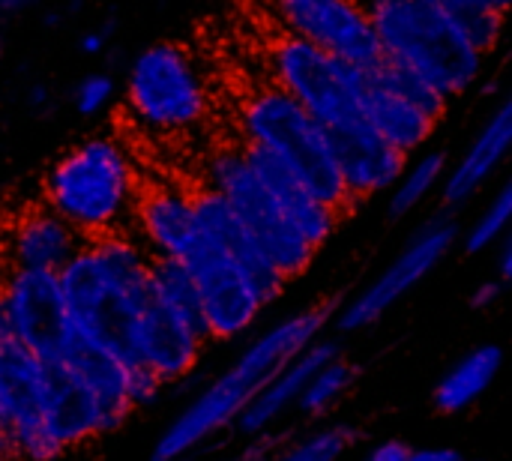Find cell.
Returning <instances> with one entry per match:
<instances>
[{"instance_id":"cell-1","label":"cell","mask_w":512,"mask_h":461,"mask_svg":"<svg viewBox=\"0 0 512 461\" xmlns=\"http://www.w3.org/2000/svg\"><path fill=\"white\" fill-rule=\"evenodd\" d=\"M333 303H315L300 312L285 315L261 336H255L246 351L210 381L159 435L150 461H186L204 444L234 429L237 417L252 405V399L309 345H315L333 321Z\"/></svg>"},{"instance_id":"cell-2","label":"cell","mask_w":512,"mask_h":461,"mask_svg":"<svg viewBox=\"0 0 512 461\" xmlns=\"http://www.w3.org/2000/svg\"><path fill=\"white\" fill-rule=\"evenodd\" d=\"M150 267L153 258L141 240L120 231L84 240L57 273L72 330L126 366L135 363V339L156 300Z\"/></svg>"},{"instance_id":"cell-3","label":"cell","mask_w":512,"mask_h":461,"mask_svg":"<svg viewBox=\"0 0 512 461\" xmlns=\"http://www.w3.org/2000/svg\"><path fill=\"white\" fill-rule=\"evenodd\" d=\"M45 207L57 213L81 240H96L132 228L141 195L129 150L96 135L63 153L45 177Z\"/></svg>"},{"instance_id":"cell-4","label":"cell","mask_w":512,"mask_h":461,"mask_svg":"<svg viewBox=\"0 0 512 461\" xmlns=\"http://www.w3.org/2000/svg\"><path fill=\"white\" fill-rule=\"evenodd\" d=\"M381 54L420 78H426L441 96L456 99L468 93L483 69L486 57L468 45L438 0H360Z\"/></svg>"},{"instance_id":"cell-5","label":"cell","mask_w":512,"mask_h":461,"mask_svg":"<svg viewBox=\"0 0 512 461\" xmlns=\"http://www.w3.org/2000/svg\"><path fill=\"white\" fill-rule=\"evenodd\" d=\"M240 132H243L246 147H255L273 156L282 168H288L303 183V189L315 201L330 207L336 216L354 207L339 177L324 126L309 111H303L288 93H282L276 84L255 90L243 102Z\"/></svg>"},{"instance_id":"cell-6","label":"cell","mask_w":512,"mask_h":461,"mask_svg":"<svg viewBox=\"0 0 512 461\" xmlns=\"http://www.w3.org/2000/svg\"><path fill=\"white\" fill-rule=\"evenodd\" d=\"M207 189H213L234 210L246 234L285 282L309 270L315 249L303 240V234L288 222L282 207L255 177L243 147H219L207 159Z\"/></svg>"},{"instance_id":"cell-7","label":"cell","mask_w":512,"mask_h":461,"mask_svg":"<svg viewBox=\"0 0 512 461\" xmlns=\"http://www.w3.org/2000/svg\"><path fill=\"white\" fill-rule=\"evenodd\" d=\"M126 102L153 132H183L204 120L207 87L192 57L174 42H153L126 72Z\"/></svg>"},{"instance_id":"cell-8","label":"cell","mask_w":512,"mask_h":461,"mask_svg":"<svg viewBox=\"0 0 512 461\" xmlns=\"http://www.w3.org/2000/svg\"><path fill=\"white\" fill-rule=\"evenodd\" d=\"M273 84L309 111L324 132H336L363 120L360 90L363 69L288 36L273 45Z\"/></svg>"},{"instance_id":"cell-9","label":"cell","mask_w":512,"mask_h":461,"mask_svg":"<svg viewBox=\"0 0 512 461\" xmlns=\"http://www.w3.org/2000/svg\"><path fill=\"white\" fill-rule=\"evenodd\" d=\"M180 264L195 282L207 342H231L249 333L267 309L243 267L201 228Z\"/></svg>"},{"instance_id":"cell-10","label":"cell","mask_w":512,"mask_h":461,"mask_svg":"<svg viewBox=\"0 0 512 461\" xmlns=\"http://www.w3.org/2000/svg\"><path fill=\"white\" fill-rule=\"evenodd\" d=\"M3 333L42 363H60L75 330L54 273L6 270L0 279Z\"/></svg>"},{"instance_id":"cell-11","label":"cell","mask_w":512,"mask_h":461,"mask_svg":"<svg viewBox=\"0 0 512 461\" xmlns=\"http://www.w3.org/2000/svg\"><path fill=\"white\" fill-rule=\"evenodd\" d=\"M459 222L453 219V213H435L432 219H426L414 237L405 243V249L396 255L393 264H387L381 270L378 279H372L339 315V327L345 333H357L366 330L372 324H378L405 294H411L459 243Z\"/></svg>"},{"instance_id":"cell-12","label":"cell","mask_w":512,"mask_h":461,"mask_svg":"<svg viewBox=\"0 0 512 461\" xmlns=\"http://www.w3.org/2000/svg\"><path fill=\"white\" fill-rule=\"evenodd\" d=\"M288 30L357 69H372L384 54L360 0H273Z\"/></svg>"},{"instance_id":"cell-13","label":"cell","mask_w":512,"mask_h":461,"mask_svg":"<svg viewBox=\"0 0 512 461\" xmlns=\"http://www.w3.org/2000/svg\"><path fill=\"white\" fill-rule=\"evenodd\" d=\"M105 402L66 366L45 363V387H42V408H39V429L51 459L84 447L114 429H120Z\"/></svg>"},{"instance_id":"cell-14","label":"cell","mask_w":512,"mask_h":461,"mask_svg":"<svg viewBox=\"0 0 512 461\" xmlns=\"http://www.w3.org/2000/svg\"><path fill=\"white\" fill-rule=\"evenodd\" d=\"M327 138H330V150H333L339 177L354 204L363 198L390 192L408 165V156H402L387 141H381L366 120L336 129V132H327Z\"/></svg>"},{"instance_id":"cell-15","label":"cell","mask_w":512,"mask_h":461,"mask_svg":"<svg viewBox=\"0 0 512 461\" xmlns=\"http://www.w3.org/2000/svg\"><path fill=\"white\" fill-rule=\"evenodd\" d=\"M512 144V102L501 99L498 108L486 117L480 132L471 138L468 150L459 156L453 168H447L441 183V201L447 213L471 204L486 183L495 177V171L504 165Z\"/></svg>"},{"instance_id":"cell-16","label":"cell","mask_w":512,"mask_h":461,"mask_svg":"<svg viewBox=\"0 0 512 461\" xmlns=\"http://www.w3.org/2000/svg\"><path fill=\"white\" fill-rule=\"evenodd\" d=\"M132 228L150 258L180 261L198 234L192 192L180 186H153L138 195Z\"/></svg>"},{"instance_id":"cell-17","label":"cell","mask_w":512,"mask_h":461,"mask_svg":"<svg viewBox=\"0 0 512 461\" xmlns=\"http://www.w3.org/2000/svg\"><path fill=\"white\" fill-rule=\"evenodd\" d=\"M192 201H195V219H198V228L216 240L240 267L243 273L249 276V282L255 285V291L261 294L264 306L276 303L285 291V279L273 270V264L264 258V252L255 246V240L246 234V228L240 225V219L234 216V210L213 192V189H195L192 192Z\"/></svg>"},{"instance_id":"cell-18","label":"cell","mask_w":512,"mask_h":461,"mask_svg":"<svg viewBox=\"0 0 512 461\" xmlns=\"http://www.w3.org/2000/svg\"><path fill=\"white\" fill-rule=\"evenodd\" d=\"M81 237L69 228L57 213L48 207L27 210L12 228L6 240V261L9 270H30V273H60L72 255L81 249Z\"/></svg>"},{"instance_id":"cell-19","label":"cell","mask_w":512,"mask_h":461,"mask_svg":"<svg viewBox=\"0 0 512 461\" xmlns=\"http://www.w3.org/2000/svg\"><path fill=\"white\" fill-rule=\"evenodd\" d=\"M336 354H339V345L330 342V339H318L315 345H309L297 360H291V363H288V366H285V369H282V372H279L255 399H252V405L237 417L234 429H237L243 438H249V441L270 435V429H273L288 411L297 408L300 393H303V387L309 384V378H312L324 363H330Z\"/></svg>"},{"instance_id":"cell-20","label":"cell","mask_w":512,"mask_h":461,"mask_svg":"<svg viewBox=\"0 0 512 461\" xmlns=\"http://www.w3.org/2000/svg\"><path fill=\"white\" fill-rule=\"evenodd\" d=\"M243 147V153H246V162L252 165V171H255V177L264 183V189L273 195V201L282 207V213L288 216V222L303 234V240L318 252L330 237H333V231H336V225H339V219L342 216H336L330 207H324L321 201H315L306 189H303V183L288 171V168H282L273 156H267L264 150H255V147H246V144H240Z\"/></svg>"},{"instance_id":"cell-21","label":"cell","mask_w":512,"mask_h":461,"mask_svg":"<svg viewBox=\"0 0 512 461\" xmlns=\"http://www.w3.org/2000/svg\"><path fill=\"white\" fill-rule=\"evenodd\" d=\"M360 108H363V120L375 129V135L408 159L420 153L438 129V120H432L402 96L390 93L366 69H363Z\"/></svg>"},{"instance_id":"cell-22","label":"cell","mask_w":512,"mask_h":461,"mask_svg":"<svg viewBox=\"0 0 512 461\" xmlns=\"http://www.w3.org/2000/svg\"><path fill=\"white\" fill-rule=\"evenodd\" d=\"M504 369L501 345H480L459 357L435 387V408L441 414H465L474 408L498 381Z\"/></svg>"},{"instance_id":"cell-23","label":"cell","mask_w":512,"mask_h":461,"mask_svg":"<svg viewBox=\"0 0 512 461\" xmlns=\"http://www.w3.org/2000/svg\"><path fill=\"white\" fill-rule=\"evenodd\" d=\"M444 174H447V153L444 150H426L414 162L408 159L405 171L399 174V180L390 189V201H387L390 216L405 219L417 207H423L426 198L444 183Z\"/></svg>"},{"instance_id":"cell-24","label":"cell","mask_w":512,"mask_h":461,"mask_svg":"<svg viewBox=\"0 0 512 461\" xmlns=\"http://www.w3.org/2000/svg\"><path fill=\"white\" fill-rule=\"evenodd\" d=\"M357 381V366L348 363L342 354H336L330 363H324L312 378L309 384L303 387L300 393V402H297V411L303 417H324L330 408L339 405V399L348 396V390L354 387Z\"/></svg>"},{"instance_id":"cell-25","label":"cell","mask_w":512,"mask_h":461,"mask_svg":"<svg viewBox=\"0 0 512 461\" xmlns=\"http://www.w3.org/2000/svg\"><path fill=\"white\" fill-rule=\"evenodd\" d=\"M378 84H384L390 93H396V96H402L405 102H411L414 108H420L423 114H429L432 120H438L441 123V117L447 114V105H450V99L447 96H441L426 78H420L417 72H411V69H405V66H399V63H393V60H387V57H381L372 69H366Z\"/></svg>"},{"instance_id":"cell-26","label":"cell","mask_w":512,"mask_h":461,"mask_svg":"<svg viewBox=\"0 0 512 461\" xmlns=\"http://www.w3.org/2000/svg\"><path fill=\"white\" fill-rule=\"evenodd\" d=\"M150 279H153L156 297H159L174 315H180V318H186V321H192L195 327L204 330L195 282H192V276L186 273V267H183L180 261H159V258H153ZM204 336H207V333H204Z\"/></svg>"},{"instance_id":"cell-27","label":"cell","mask_w":512,"mask_h":461,"mask_svg":"<svg viewBox=\"0 0 512 461\" xmlns=\"http://www.w3.org/2000/svg\"><path fill=\"white\" fill-rule=\"evenodd\" d=\"M510 219H512V186L510 183H504L498 192H495V198L474 216V222L468 225V231L465 234H459L462 237V243H465V252L468 255H483V252H489V249H495L504 237H507V228H510Z\"/></svg>"},{"instance_id":"cell-28","label":"cell","mask_w":512,"mask_h":461,"mask_svg":"<svg viewBox=\"0 0 512 461\" xmlns=\"http://www.w3.org/2000/svg\"><path fill=\"white\" fill-rule=\"evenodd\" d=\"M354 438L357 435L348 426H324L285 444L282 450H273L264 461H342Z\"/></svg>"},{"instance_id":"cell-29","label":"cell","mask_w":512,"mask_h":461,"mask_svg":"<svg viewBox=\"0 0 512 461\" xmlns=\"http://www.w3.org/2000/svg\"><path fill=\"white\" fill-rule=\"evenodd\" d=\"M114 99V78L105 75V72H90L84 75L78 84H75V93H72V102H75V111L84 114V117H96L102 114Z\"/></svg>"},{"instance_id":"cell-30","label":"cell","mask_w":512,"mask_h":461,"mask_svg":"<svg viewBox=\"0 0 512 461\" xmlns=\"http://www.w3.org/2000/svg\"><path fill=\"white\" fill-rule=\"evenodd\" d=\"M162 381L147 372L144 366H129V381H126V393H129V405L132 408H141V405H150L162 396Z\"/></svg>"},{"instance_id":"cell-31","label":"cell","mask_w":512,"mask_h":461,"mask_svg":"<svg viewBox=\"0 0 512 461\" xmlns=\"http://www.w3.org/2000/svg\"><path fill=\"white\" fill-rule=\"evenodd\" d=\"M438 6L447 12V18H456V15H462V12H468V9H480V6H489V9H495V12L507 15L510 0H438Z\"/></svg>"},{"instance_id":"cell-32","label":"cell","mask_w":512,"mask_h":461,"mask_svg":"<svg viewBox=\"0 0 512 461\" xmlns=\"http://www.w3.org/2000/svg\"><path fill=\"white\" fill-rule=\"evenodd\" d=\"M501 297H504V282L501 279H483L471 294V306L474 309H492L495 303H501Z\"/></svg>"},{"instance_id":"cell-33","label":"cell","mask_w":512,"mask_h":461,"mask_svg":"<svg viewBox=\"0 0 512 461\" xmlns=\"http://www.w3.org/2000/svg\"><path fill=\"white\" fill-rule=\"evenodd\" d=\"M408 453H411V447L405 441H381L363 456V461H405Z\"/></svg>"},{"instance_id":"cell-34","label":"cell","mask_w":512,"mask_h":461,"mask_svg":"<svg viewBox=\"0 0 512 461\" xmlns=\"http://www.w3.org/2000/svg\"><path fill=\"white\" fill-rule=\"evenodd\" d=\"M405 461H465V456L453 447H411Z\"/></svg>"},{"instance_id":"cell-35","label":"cell","mask_w":512,"mask_h":461,"mask_svg":"<svg viewBox=\"0 0 512 461\" xmlns=\"http://www.w3.org/2000/svg\"><path fill=\"white\" fill-rule=\"evenodd\" d=\"M495 279H501L504 285L512 279V240L510 237H504L501 243H498V276Z\"/></svg>"},{"instance_id":"cell-36","label":"cell","mask_w":512,"mask_h":461,"mask_svg":"<svg viewBox=\"0 0 512 461\" xmlns=\"http://www.w3.org/2000/svg\"><path fill=\"white\" fill-rule=\"evenodd\" d=\"M105 45H108V36H105L102 30H87V33H81V39H78V48H81L84 54H99V51H105Z\"/></svg>"},{"instance_id":"cell-37","label":"cell","mask_w":512,"mask_h":461,"mask_svg":"<svg viewBox=\"0 0 512 461\" xmlns=\"http://www.w3.org/2000/svg\"><path fill=\"white\" fill-rule=\"evenodd\" d=\"M45 102H48V90H45L42 84L30 87V105H33V108H39V105H45Z\"/></svg>"},{"instance_id":"cell-38","label":"cell","mask_w":512,"mask_h":461,"mask_svg":"<svg viewBox=\"0 0 512 461\" xmlns=\"http://www.w3.org/2000/svg\"><path fill=\"white\" fill-rule=\"evenodd\" d=\"M0 461H15V456H12V450H9L6 435H3V432H0Z\"/></svg>"},{"instance_id":"cell-39","label":"cell","mask_w":512,"mask_h":461,"mask_svg":"<svg viewBox=\"0 0 512 461\" xmlns=\"http://www.w3.org/2000/svg\"><path fill=\"white\" fill-rule=\"evenodd\" d=\"M24 3H30V0H0L3 9H18V6H24Z\"/></svg>"},{"instance_id":"cell-40","label":"cell","mask_w":512,"mask_h":461,"mask_svg":"<svg viewBox=\"0 0 512 461\" xmlns=\"http://www.w3.org/2000/svg\"><path fill=\"white\" fill-rule=\"evenodd\" d=\"M465 461H492V459H465Z\"/></svg>"},{"instance_id":"cell-41","label":"cell","mask_w":512,"mask_h":461,"mask_svg":"<svg viewBox=\"0 0 512 461\" xmlns=\"http://www.w3.org/2000/svg\"><path fill=\"white\" fill-rule=\"evenodd\" d=\"M3 336H6V333H3V324H0V339H3Z\"/></svg>"}]
</instances>
